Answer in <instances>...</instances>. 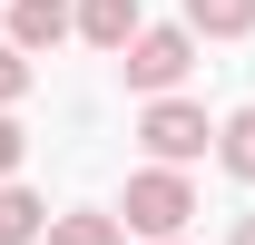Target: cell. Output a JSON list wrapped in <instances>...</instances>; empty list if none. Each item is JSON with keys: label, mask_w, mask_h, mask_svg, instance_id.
<instances>
[{"label": "cell", "mask_w": 255, "mask_h": 245, "mask_svg": "<svg viewBox=\"0 0 255 245\" xmlns=\"http://www.w3.org/2000/svg\"><path fill=\"white\" fill-rule=\"evenodd\" d=\"M118 216H128V236H187V216H196V186H187V167H157V157H147V167H137V177H128V196H118Z\"/></svg>", "instance_id": "1"}, {"label": "cell", "mask_w": 255, "mask_h": 245, "mask_svg": "<svg viewBox=\"0 0 255 245\" xmlns=\"http://www.w3.org/2000/svg\"><path fill=\"white\" fill-rule=\"evenodd\" d=\"M137 147L157 157V167H196V157L216 147V118H206V108H196V98H147V108H137Z\"/></svg>", "instance_id": "2"}, {"label": "cell", "mask_w": 255, "mask_h": 245, "mask_svg": "<svg viewBox=\"0 0 255 245\" xmlns=\"http://www.w3.org/2000/svg\"><path fill=\"white\" fill-rule=\"evenodd\" d=\"M187 69H196V30H187V20H177V30H137V39L118 49V79H128L137 98L187 89Z\"/></svg>", "instance_id": "3"}, {"label": "cell", "mask_w": 255, "mask_h": 245, "mask_svg": "<svg viewBox=\"0 0 255 245\" xmlns=\"http://www.w3.org/2000/svg\"><path fill=\"white\" fill-rule=\"evenodd\" d=\"M79 30V0H10V39H20V49H59V39Z\"/></svg>", "instance_id": "4"}, {"label": "cell", "mask_w": 255, "mask_h": 245, "mask_svg": "<svg viewBox=\"0 0 255 245\" xmlns=\"http://www.w3.org/2000/svg\"><path fill=\"white\" fill-rule=\"evenodd\" d=\"M137 30H147V10H137V0H79V39H89V49H108V59H118Z\"/></svg>", "instance_id": "5"}, {"label": "cell", "mask_w": 255, "mask_h": 245, "mask_svg": "<svg viewBox=\"0 0 255 245\" xmlns=\"http://www.w3.org/2000/svg\"><path fill=\"white\" fill-rule=\"evenodd\" d=\"M39 245H128V216H108V206H69V216H49V236Z\"/></svg>", "instance_id": "6"}, {"label": "cell", "mask_w": 255, "mask_h": 245, "mask_svg": "<svg viewBox=\"0 0 255 245\" xmlns=\"http://www.w3.org/2000/svg\"><path fill=\"white\" fill-rule=\"evenodd\" d=\"M39 236H49V206L20 177H0V245H39Z\"/></svg>", "instance_id": "7"}, {"label": "cell", "mask_w": 255, "mask_h": 245, "mask_svg": "<svg viewBox=\"0 0 255 245\" xmlns=\"http://www.w3.org/2000/svg\"><path fill=\"white\" fill-rule=\"evenodd\" d=\"M187 30L196 39H246L255 30V0H187Z\"/></svg>", "instance_id": "8"}, {"label": "cell", "mask_w": 255, "mask_h": 245, "mask_svg": "<svg viewBox=\"0 0 255 245\" xmlns=\"http://www.w3.org/2000/svg\"><path fill=\"white\" fill-rule=\"evenodd\" d=\"M216 157H226V177H246V186H255V108L216 118Z\"/></svg>", "instance_id": "9"}, {"label": "cell", "mask_w": 255, "mask_h": 245, "mask_svg": "<svg viewBox=\"0 0 255 245\" xmlns=\"http://www.w3.org/2000/svg\"><path fill=\"white\" fill-rule=\"evenodd\" d=\"M20 98H30V49L0 39V108H20Z\"/></svg>", "instance_id": "10"}, {"label": "cell", "mask_w": 255, "mask_h": 245, "mask_svg": "<svg viewBox=\"0 0 255 245\" xmlns=\"http://www.w3.org/2000/svg\"><path fill=\"white\" fill-rule=\"evenodd\" d=\"M20 157H30V127H20L10 108H0V177H20Z\"/></svg>", "instance_id": "11"}, {"label": "cell", "mask_w": 255, "mask_h": 245, "mask_svg": "<svg viewBox=\"0 0 255 245\" xmlns=\"http://www.w3.org/2000/svg\"><path fill=\"white\" fill-rule=\"evenodd\" d=\"M226 245H255V216H236V236H226Z\"/></svg>", "instance_id": "12"}, {"label": "cell", "mask_w": 255, "mask_h": 245, "mask_svg": "<svg viewBox=\"0 0 255 245\" xmlns=\"http://www.w3.org/2000/svg\"><path fill=\"white\" fill-rule=\"evenodd\" d=\"M157 245H187V236H157Z\"/></svg>", "instance_id": "13"}]
</instances>
